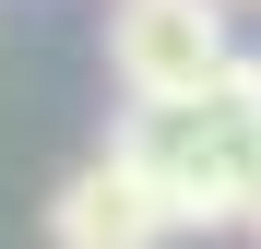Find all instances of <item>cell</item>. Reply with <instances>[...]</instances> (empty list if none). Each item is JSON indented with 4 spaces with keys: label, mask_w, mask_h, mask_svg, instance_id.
<instances>
[{
    "label": "cell",
    "mask_w": 261,
    "mask_h": 249,
    "mask_svg": "<svg viewBox=\"0 0 261 249\" xmlns=\"http://www.w3.org/2000/svg\"><path fill=\"white\" fill-rule=\"evenodd\" d=\"M119 154L166 190L178 226H249L261 214V60H238L190 107H130Z\"/></svg>",
    "instance_id": "obj_1"
},
{
    "label": "cell",
    "mask_w": 261,
    "mask_h": 249,
    "mask_svg": "<svg viewBox=\"0 0 261 249\" xmlns=\"http://www.w3.org/2000/svg\"><path fill=\"white\" fill-rule=\"evenodd\" d=\"M107 71L130 107H190L238 71V36H226V0H119L107 12Z\"/></svg>",
    "instance_id": "obj_2"
},
{
    "label": "cell",
    "mask_w": 261,
    "mask_h": 249,
    "mask_svg": "<svg viewBox=\"0 0 261 249\" xmlns=\"http://www.w3.org/2000/svg\"><path fill=\"white\" fill-rule=\"evenodd\" d=\"M48 237H60V249H166V237H178V214H166V190L107 143V154H83L71 178H60Z\"/></svg>",
    "instance_id": "obj_3"
},
{
    "label": "cell",
    "mask_w": 261,
    "mask_h": 249,
    "mask_svg": "<svg viewBox=\"0 0 261 249\" xmlns=\"http://www.w3.org/2000/svg\"><path fill=\"white\" fill-rule=\"evenodd\" d=\"M249 237H261V214H249Z\"/></svg>",
    "instance_id": "obj_4"
},
{
    "label": "cell",
    "mask_w": 261,
    "mask_h": 249,
    "mask_svg": "<svg viewBox=\"0 0 261 249\" xmlns=\"http://www.w3.org/2000/svg\"><path fill=\"white\" fill-rule=\"evenodd\" d=\"M226 12H238V0H226Z\"/></svg>",
    "instance_id": "obj_5"
}]
</instances>
